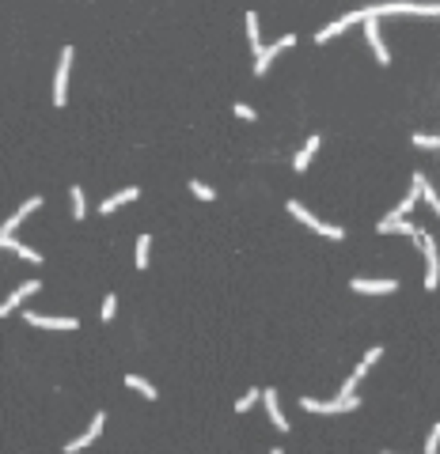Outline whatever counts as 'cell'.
<instances>
[{"label":"cell","instance_id":"obj_26","mask_svg":"<svg viewBox=\"0 0 440 454\" xmlns=\"http://www.w3.org/2000/svg\"><path fill=\"white\" fill-rule=\"evenodd\" d=\"M421 201H425V205L433 208V212H437V220H440V193L433 190V185H429V178H425V185H421Z\"/></svg>","mask_w":440,"mask_h":454},{"label":"cell","instance_id":"obj_17","mask_svg":"<svg viewBox=\"0 0 440 454\" xmlns=\"http://www.w3.org/2000/svg\"><path fill=\"white\" fill-rule=\"evenodd\" d=\"M148 254H152V235H137V246H133V265L148 269Z\"/></svg>","mask_w":440,"mask_h":454},{"label":"cell","instance_id":"obj_13","mask_svg":"<svg viewBox=\"0 0 440 454\" xmlns=\"http://www.w3.org/2000/svg\"><path fill=\"white\" fill-rule=\"evenodd\" d=\"M262 405H266V417L277 432H289V417H285L281 401H277V390H262Z\"/></svg>","mask_w":440,"mask_h":454},{"label":"cell","instance_id":"obj_28","mask_svg":"<svg viewBox=\"0 0 440 454\" xmlns=\"http://www.w3.org/2000/svg\"><path fill=\"white\" fill-rule=\"evenodd\" d=\"M114 314H118V296L110 291V296L103 299V307H99V318L103 322H114Z\"/></svg>","mask_w":440,"mask_h":454},{"label":"cell","instance_id":"obj_8","mask_svg":"<svg viewBox=\"0 0 440 454\" xmlns=\"http://www.w3.org/2000/svg\"><path fill=\"white\" fill-rule=\"evenodd\" d=\"M364 38H368V46H372L376 61H380V64H391V50H387V42H383L380 19H372V15H368V8H364Z\"/></svg>","mask_w":440,"mask_h":454},{"label":"cell","instance_id":"obj_9","mask_svg":"<svg viewBox=\"0 0 440 454\" xmlns=\"http://www.w3.org/2000/svg\"><path fill=\"white\" fill-rule=\"evenodd\" d=\"M23 322L38 329H80V318H58V314H38V311H23Z\"/></svg>","mask_w":440,"mask_h":454},{"label":"cell","instance_id":"obj_25","mask_svg":"<svg viewBox=\"0 0 440 454\" xmlns=\"http://www.w3.org/2000/svg\"><path fill=\"white\" fill-rule=\"evenodd\" d=\"M414 148L440 152V133H414Z\"/></svg>","mask_w":440,"mask_h":454},{"label":"cell","instance_id":"obj_1","mask_svg":"<svg viewBox=\"0 0 440 454\" xmlns=\"http://www.w3.org/2000/svg\"><path fill=\"white\" fill-rule=\"evenodd\" d=\"M418 242H421V254H425V291H437L440 288V246L433 235L418 231Z\"/></svg>","mask_w":440,"mask_h":454},{"label":"cell","instance_id":"obj_23","mask_svg":"<svg viewBox=\"0 0 440 454\" xmlns=\"http://www.w3.org/2000/svg\"><path fill=\"white\" fill-rule=\"evenodd\" d=\"M8 250H12V254H19L23 262H35V265H42V254H38L35 246H27V242H19V239H8Z\"/></svg>","mask_w":440,"mask_h":454},{"label":"cell","instance_id":"obj_22","mask_svg":"<svg viewBox=\"0 0 440 454\" xmlns=\"http://www.w3.org/2000/svg\"><path fill=\"white\" fill-rule=\"evenodd\" d=\"M69 205H73V220H84L87 216V197L80 185H69Z\"/></svg>","mask_w":440,"mask_h":454},{"label":"cell","instance_id":"obj_3","mask_svg":"<svg viewBox=\"0 0 440 454\" xmlns=\"http://www.w3.org/2000/svg\"><path fill=\"white\" fill-rule=\"evenodd\" d=\"M357 405H361V397H334V401H319V397H300V409H303V412H323V417H331V412H353Z\"/></svg>","mask_w":440,"mask_h":454},{"label":"cell","instance_id":"obj_32","mask_svg":"<svg viewBox=\"0 0 440 454\" xmlns=\"http://www.w3.org/2000/svg\"><path fill=\"white\" fill-rule=\"evenodd\" d=\"M270 454H281V447H274V451H270Z\"/></svg>","mask_w":440,"mask_h":454},{"label":"cell","instance_id":"obj_18","mask_svg":"<svg viewBox=\"0 0 440 454\" xmlns=\"http://www.w3.org/2000/svg\"><path fill=\"white\" fill-rule=\"evenodd\" d=\"M285 208H289V216H296V220H300L303 227H311V231H315V227L323 224V220H319V216H311V208H303L300 201H289V205H285Z\"/></svg>","mask_w":440,"mask_h":454},{"label":"cell","instance_id":"obj_19","mask_svg":"<svg viewBox=\"0 0 440 454\" xmlns=\"http://www.w3.org/2000/svg\"><path fill=\"white\" fill-rule=\"evenodd\" d=\"M364 375H368V367H364V363H357V367L349 371V379L342 383V394H338V397H357V386H361Z\"/></svg>","mask_w":440,"mask_h":454},{"label":"cell","instance_id":"obj_15","mask_svg":"<svg viewBox=\"0 0 440 454\" xmlns=\"http://www.w3.org/2000/svg\"><path fill=\"white\" fill-rule=\"evenodd\" d=\"M319 144H323V136H319V133H311V136H308V144H303V148L296 152V159H292V170H296V174H303V170L311 167V156L319 152Z\"/></svg>","mask_w":440,"mask_h":454},{"label":"cell","instance_id":"obj_7","mask_svg":"<svg viewBox=\"0 0 440 454\" xmlns=\"http://www.w3.org/2000/svg\"><path fill=\"white\" fill-rule=\"evenodd\" d=\"M292 46H296V35H281L274 46H262V53L254 57V76H266L274 57H281V50H292Z\"/></svg>","mask_w":440,"mask_h":454},{"label":"cell","instance_id":"obj_4","mask_svg":"<svg viewBox=\"0 0 440 454\" xmlns=\"http://www.w3.org/2000/svg\"><path fill=\"white\" fill-rule=\"evenodd\" d=\"M73 57H76L73 46H65V50H61L58 76H53V107H65V102H69V69H73Z\"/></svg>","mask_w":440,"mask_h":454},{"label":"cell","instance_id":"obj_10","mask_svg":"<svg viewBox=\"0 0 440 454\" xmlns=\"http://www.w3.org/2000/svg\"><path fill=\"white\" fill-rule=\"evenodd\" d=\"M357 23H364V8H361V12H349V15H342V19H334V23H326V27L315 35V42H319V46H323V42H331V38H338L342 30L357 27Z\"/></svg>","mask_w":440,"mask_h":454},{"label":"cell","instance_id":"obj_11","mask_svg":"<svg viewBox=\"0 0 440 454\" xmlns=\"http://www.w3.org/2000/svg\"><path fill=\"white\" fill-rule=\"evenodd\" d=\"M349 288L361 291V296H391V291L398 288L395 277H383V280H368V277H353L349 280Z\"/></svg>","mask_w":440,"mask_h":454},{"label":"cell","instance_id":"obj_27","mask_svg":"<svg viewBox=\"0 0 440 454\" xmlns=\"http://www.w3.org/2000/svg\"><path fill=\"white\" fill-rule=\"evenodd\" d=\"M190 193H194L197 201H213V197H217V190L205 185V182H197V178H190Z\"/></svg>","mask_w":440,"mask_h":454},{"label":"cell","instance_id":"obj_5","mask_svg":"<svg viewBox=\"0 0 440 454\" xmlns=\"http://www.w3.org/2000/svg\"><path fill=\"white\" fill-rule=\"evenodd\" d=\"M103 428H107V412L99 409V412L91 417V424L84 428V435H76V439H69V443H65V454H80V451H87V447H91V443L103 435Z\"/></svg>","mask_w":440,"mask_h":454},{"label":"cell","instance_id":"obj_24","mask_svg":"<svg viewBox=\"0 0 440 454\" xmlns=\"http://www.w3.org/2000/svg\"><path fill=\"white\" fill-rule=\"evenodd\" d=\"M258 401H262V390H258V386H251V390H247V394L236 401V412H251Z\"/></svg>","mask_w":440,"mask_h":454},{"label":"cell","instance_id":"obj_29","mask_svg":"<svg viewBox=\"0 0 440 454\" xmlns=\"http://www.w3.org/2000/svg\"><path fill=\"white\" fill-rule=\"evenodd\" d=\"M440 451V420L433 424V432H429V439H425V454H437Z\"/></svg>","mask_w":440,"mask_h":454},{"label":"cell","instance_id":"obj_12","mask_svg":"<svg viewBox=\"0 0 440 454\" xmlns=\"http://www.w3.org/2000/svg\"><path fill=\"white\" fill-rule=\"evenodd\" d=\"M35 291H42V280H38V277H35V280H27V284H19V288H15L12 296H8L4 303H0V318H8V314H12L15 307L23 303V299H30V296H35Z\"/></svg>","mask_w":440,"mask_h":454},{"label":"cell","instance_id":"obj_31","mask_svg":"<svg viewBox=\"0 0 440 454\" xmlns=\"http://www.w3.org/2000/svg\"><path fill=\"white\" fill-rule=\"evenodd\" d=\"M236 118L254 121V118H258V110H254V107H247V102H236Z\"/></svg>","mask_w":440,"mask_h":454},{"label":"cell","instance_id":"obj_30","mask_svg":"<svg viewBox=\"0 0 440 454\" xmlns=\"http://www.w3.org/2000/svg\"><path fill=\"white\" fill-rule=\"evenodd\" d=\"M383 360V345H372V348H368V352H364V367H372V363H380Z\"/></svg>","mask_w":440,"mask_h":454},{"label":"cell","instance_id":"obj_20","mask_svg":"<svg viewBox=\"0 0 440 454\" xmlns=\"http://www.w3.org/2000/svg\"><path fill=\"white\" fill-rule=\"evenodd\" d=\"M125 386H130V390H137L141 397H145V401H156V386L148 383V379H141V375H125Z\"/></svg>","mask_w":440,"mask_h":454},{"label":"cell","instance_id":"obj_21","mask_svg":"<svg viewBox=\"0 0 440 454\" xmlns=\"http://www.w3.org/2000/svg\"><path fill=\"white\" fill-rule=\"evenodd\" d=\"M247 42H251V53H262V35H258V12H247Z\"/></svg>","mask_w":440,"mask_h":454},{"label":"cell","instance_id":"obj_14","mask_svg":"<svg viewBox=\"0 0 440 454\" xmlns=\"http://www.w3.org/2000/svg\"><path fill=\"white\" fill-rule=\"evenodd\" d=\"M137 197H141V185H125V190L110 193L107 201H99V216H110V212H114V208L130 205V201H137Z\"/></svg>","mask_w":440,"mask_h":454},{"label":"cell","instance_id":"obj_33","mask_svg":"<svg viewBox=\"0 0 440 454\" xmlns=\"http://www.w3.org/2000/svg\"><path fill=\"white\" fill-rule=\"evenodd\" d=\"M383 454H391V451H383Z\"/></svg>","mask_w":440,"mask_h":454},{"label":"cell","instance_id":"obj_6","mask_svg":"<svg viewBox=\"0 0 440 454\" xmlns=\"http://www.w3.org/2000/svg\"><path fill=\"white\" fill-rule=\"evenodd\" d=\"M421 185H425V174H421V170H414V178H410V193H406V197L398 201L395 208H391L387 220H406V216L414 212V205L421 201Z\"/></svg>","mask_w":440,"mask_h":454},{"label":"cell","instance_id":"obj_2","mask_svg":"<svg viewBox=\"0 0 440 454\" xmlns=\"http://www.w3.org/2000/svg\"><path fill=\"white\" fill-rule=\"evenodd\" d=\"M35 208H42V197H27V201H23V205L12 212V216H8L4 224H0V250H8V239H15V231H19V224L27 220V216L35 212Z\"/></svg>","mask_w":440,"mask_h":454},{"label":"cell","instance_id":"obj_16","mask_svg":"<svg viewBox=\"0 0 440 454\" xmlns=\"http://www.w3.org/2000/svg\"><path fill=\"white\" fill-rule=\"evenodd\" d=\"M376 231L380 235H410V239H418L421 227H414L410 220H380L376 224Z\"/></svg>","mask_w":440,"mask_h":454}]
</instances>
